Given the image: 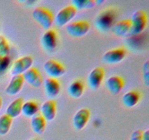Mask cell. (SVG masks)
<instances>
[{"label": "cell", "mask_w": 149, "mask_h": 140, "mask_svg": "<svg viewBox=\"0 0 149 140\" xmlns=\"http://www.w3.org/2000/svg\"><path fill=\"white\" fill-rule=\"evenodd\" d=\"M117 18V11L113 7H108L102 10L95 19V26L101 32L110 30L116 23Z\"/></svg>", "instance_id": "cell-1"}, {"label": "cell", "mask_w": 149, "mask_h": 140, "mask_svg": "<svg viewBox=\"0 0 149 140\" xmlns=\"http://www.w3.org/2000/svg\"><path fill=\"white\" fill-rule=\"evenodd\" d=\"M33 20L45 30L51 28L54 22V15L52 12L44 7H37L32 13Z\"/></svg>", "instance_id": "cell-2"}, {"label": "cell", "mask_w": 149, "mask_h": 140, "mask_svg": "<svg viewBox=\"0 0 149 140\" xmlns=\"http://www.w3.org/2000/svg\"><path fill=\"white\" fill-rule=\"evenodd\" d=\"M131 29L129 35H139L145 30L148 23V16L144 10H139L132 14L130 19Z\"/></svg>", "instance_id": "cell-3"}, {"label": "cell", "mask_w": 149, "mask_h": 140, "mask_svg": "<svg viewBox=\"0 0 149 140\" xmlns=\"http://www.w3.org/2000/svg\"><path fill=\"white\" fill-rule=\"evenodd\" d=\"M90 29V24L87 20H77L68 23L66 26V32L71 36L81 38L85 36Z\"/></svg>", "instance_id": "cell-4"}, {"label": "cell", "mask_w": 149, "mask_h": 140, "mask_svg": "<svg viewBox=\"0 0 149 140\" xmlns=\"http://www.w3.org/2000/svg\"><path fill=\"white\" fill-rule=\"evenodd\" d=\"M33 58L31 55H24L14 61L10 67V74L13 76L23 75L27 70L32 67Z\"/></svg>", "instance_id": "cell-5"}, {"label": "cell", "mask_w": 149, "mask_h": 140, "mask_svg": "<svg viewBox=\"0 0 149 140\" xmlns=\"http://www.w3.org/2000/svg\"><path fill=\"white\" fill-rule=\"evenodd\" d=\"M77 13V9L71 4H69L58 11L56 16L54 18V20L58 26H67L74 19Z\"/></svg>", "instance_id": "cell-6"}, {"label": "cell", "mask_w": 149, "mask_h": 140, "mask_svg": "<svg viewBox=\"0 0 149 140\" xmlns=\"http://www.w3.org/2000/svg\"><path fill=\"white\" fill-rule=\"evenodd\" d=\"M58 32L53 29L45 31L41 37V45L47 52H53L58 46Z\"/></svg>", "instance_id": "cell-7"}, {"label": "cell", "mask_w": 149, "mask_h": 140, "mask_svg": "<svg viewBox=\"0 0 149 140\" xmlns=\"http://www.w3.org/2000/svg\"><path fill=\"white\" fill-rule=\"evenodd\" d=\"M44 70L49 77L57 80L65 74V69L64 66L58 61L53 59H49L45 61L44 64Z\"/></svg>", "instance_id": "cell-8"}, {"label": "cell", "mask_w": 149, "mask_h": 140, "mask_svg": "<svg viewBox=\"0 0 149 140\" xmlns=\"http://www.w3.org/2000/svg\"><path fill=\"white\" fill-rule=\"evenodd\" d=\"M127 55V50L124 48H117L108 50L103 54V61L109 64H116L122 62Z\"/></svg>", "instance_id": "cell-9"}, {"label": "cell", "mask_w": 149, "mask_h": 140, "mask_svg": "<svg viewBox=\"0 0 149 140\" xmlns=\"http://www.w3.org/2000/svg\"><path fill=\"white\" fill-rule=\"evenodd\" d=\"M105 77L104 69L102 67H95L91 70L87 76V83L92 90H95L100 88Z\"/></svg>", "instance_id": "cell-10"}, {"label": "cell", "mask_w": 149, "mask_h": 140, "mask_svg": "<svg viewBox=\"0 0 149 140\" xmlns=\"http://www.w3.org/2000/svg\"><path fill=\"white\" fill-rule=\"evenodd\" d=\"M90 118V112L87 108L79 109L73 118V125L77 131H81L87 125Z\"/></svg>", "instance_id": "cell-11"}, {"label": "cell", "mask_w": 149, "mask_h": 140, "mask_svg": "<svg viewBox=\"0 0 149 140\" xmlns=\"http://www.w3.org/2000/svg\"><path fill=\"white\" fill-rule=\"evenodd\" d=\"M24 82L33 88H39L42 84V74L40 71L35 67H31L23 74Z\"/></svg>", "instance_id": "cell-12"}, {"label": "cell", "mask_w": 149, "mask_h": 140, "mask_svg": "<svg viewBox=\"0 0 149 140\" xmlns=\"http://www.w3.org/2000/svg\"><path fill=\"white\" fill-rule=\"evenodd\" d=\"M40 115L46 121H52L55 118L57 114V104L55 100L49 99L42 104Z\"/></svg>", "instance_id": "cell-13"}, {"label": "cell", "mask_w": 149, "mask_h": 140, "mask_svg": "<svg viewBox=\"0 0 149 140\" xmlns=\"http://www.w3.org/2000/svg\"><path fill=\"white\" fill-rule=\"evenodd\" d=\"M124 86H125V80L120 76H111L106 81V88L113 95L119 94L124 88Z\"/></svg>", "instance_id": "cell-14"}, {"label": "cell", "mask_w": 149, "mask_h": 140, "mask_svg": "<svg viewBox=\"0 0 149 140\" xmlns=\"http://www.w3.org/2000/svg\"><path fill=\"white\" fill-rule=\"evenodd\" d=\"M44 86L45 93L49 99L53 100L60 94L61 87L59 81L57 79L48 77L45 80Z\"/></svg>", "instance_id": "cell-15"}, {"label": "cell", "mask_w": 149, "mask_h": 140, "mask_svg": "<svg viewBox=\"0 0 149 140\" xmlns=\"http://www.w3.org/2000/svg\"><path fill=\"white\" fill-rule=\"evenodd\" d=\"M24 83L23 75L13 76L5 88L6 94L10 96H14L17 95L23 88Z\"/></svg>", "instance_id": "cell-16"}, {"label": "cell", "mask_w": 149, "mask_h": 140, "mask_svg": "<svg viewBox=\"0 0 149 140\" xmlns=\"http://www.w3.org/2000/svg\"><path fill=\"white\" fill-rule=\"evenodd\" d=\"M130 29V19H127V20H122L120 21L116 22L112 26L111 30L116 36H124L129 35Z\"/></svg>", "instance_id": "cell-17"}, {"label": "cell", "mask_w": 149, "mask_h": 140, "mask_svg": "<svg viewBox=\"0 0 149 140\" xmlns=\"http://www.w3.org/2000/svg\"><path fill=\"white\" fill-rule=\"evenodd\" d=\"M141 99V93L137 90H130L122 96V101L124 106L127 108H132L136 106Z\"/></svg>", "instance_id": "cell-18"}, {"label": "cell", "mask_w": 149, "mask_h": 140, "mask_svg": "<svg viewBox=\"0 0 149 140\" xmlns=\"http://www.w3.org/2000/svg\"><path fill=\"white\" fill-rule=\"evenodd\" d=\"M23 98L19 97L11 102L6 109V115L14 119L21 114L22 106L23 104Z\"/></svg>", "instance_id": "cell-19"}, {"label": "cell", "mask_w": 149, "mask_h": 140, "mask_svg": "<svg viewBox=\"0 0 149 140\" xmlns=\"http://www.w3.org/2000/svg\"><path fill=\"white\" fill-rule=\"evenodd\" d=\"M47 126V121L45 120V118L40 115L37 114L31 120V127L33 132L36 134H41L45 132Z\"/></svg>", "instance_id": "cell-20"}, {"label": "cell", "mask_w": 149, "mask_h": 140, "mask_svg": "<svg viewBox=\"0 0 149 140\" xmlns=\"http://www.w3.org/2000/svg\"><path fill=\"white\" fill-rule=\"evenodd\" d=\"M68 94L73 99H79L84 92V85L81 80H75L71 82L68 88Z\"/></svg>", "instance_id": "cell-21"}, {"label": "cell", "mask_w": 149, "mask_h": 140, "mask_svg": "<svg viewBox=\"0 0 149 140\" xmlns=\"http://www.w3.org/2000/svg\"><path fill=\"white\" fill-rule=\"evenodd\" d=\"M39 105L36 101L30 100L23 102L22 106L21 114L26 118H33L36 115L39 114Z\"/></svg>", "instance_id": "cell-22"}, {"label": "cell", "mask_w": 149, "mask_h": 140, "mask_svg": "<svg viewBox=\"0 0 149 140\" xmlns=\"http://www.w3.org/2000/svg\"><path fill=\"white\" fill-rule=\"evenodd\" d=\"M13 120L6 114L0 117V136H5L8 134L13 124Z\"/></svg>", "instance_id": "cell-23"}, {"label": "cell", "mask_w": 149, "mask_h": 140, "mask_svg": "<svg viewBox=\"0 0 149 140\" xmlns=\"http://www.w3.org/2000/svg\"><path fill=\"white\" fill-rule=\"evenodd\" d=\"M95 0H73L71 1V5L74 6L77 10L92 9L95 6Z\"/></svg>", "instance_id": "cell-24"}, {"label": "cell", "mask_w": 149, "mask_h": 140, "mask_svg": "<svg viewBox=\"0 0 149 140\" xmlns=\"http://www.w3.org/2000/svg\"><path fill=\"white\" fill-rule=\"evenodd\" d=\"M10 45L7 39L3 35H0V57L8 56Z\"/></svg>", "instance_id": "cell-25"}, {"label": "cell", "mask_w": 149, "mask_h": 140, "mask_svg": "<svg viewBox=\"0 0 149 140\" xmlns=\"http://www.w3.org/2000/svg\"><path fill=\"white\" fill-rule=\"evenodd\" d=\"M10 64V59L9 56L0 57V74L5 72Z\"/></svg>", "instance_id": "cell-26"}, {"label": "cell", "mask_w": 149, "mask_h": 140, "mask_svg": "<svg viewBox=\"0 0 149 140\" xmlns=\"http://www.w3.org/2000/svg\"><path fill=\"white\" fill-rule=\"evenodd\" d=\"M143 80L146 86H148L149 77V61H146L143 66Z\"/></svg>", "instance_id": "cell-27"}, {"label": "cell", "mask_w": 149, "mask_h": 140, "mask_svg": "<svg viewBox=\"0 0 149 140\" xmlns=\"http://www.w3.org/2000/svg\"><path fill=\"white\" fill-rule=\"evenodd\" d=\"M142 135L143 131L140 129L136 130L132 133L130 140H142Z\"/></svg>", "instance_id": "cell-28"}, {"label": "cell", "mask_w": 149, "mask_h": 140, "mask_svg": "<svg viewBox=\"0 0 149 140\" xmlns=\"http://www.w3.org/2000/svg\"><path fill=\"white\" fill-rule=\"evenodd\" d=\"M142 140H149V131L148 129L143 131Z\"/></svg>", "instance_id": "cell-29"}, {"label": "cell", "mask_w": 149, "mask_h": 140, "mask_svg": "<svg viewBox=\"0 0 149 140\" xmlns=\"http://www.w3.org/2000/svg\"><path fill=\"white\" fill-rule=\"evenodd\" d=\"M1 106H2V99H1V98L0 97V109H1Z\"/></svg>", "instance_id": "cell-30"}, {"label": "cell", "mask_w": 149, "mask_h": 140, "mask_svg": "<svg viewBox=\"0 0 149 140\" xmlns=\"http://www.w3.org/2000/svg\"><path fill=\"white\" fill-rule=\"evenodd\" d=\"M32 140H38V139H32Z\"/></svg>", "instance_id": "cell-31"}]
</instances>
